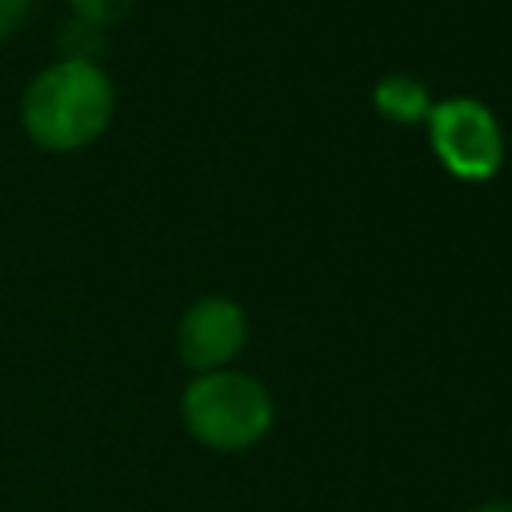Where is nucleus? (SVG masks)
Returning <instances> with one entry per match:
<instances>
[{"label": "nucleus", "instance_id": "1", "mask_svg": "<svg viewBox=\"0 0 512 512\" xmlns=\"http://www.w3.org/2000/svg\"><path fill=\"white\" fill-rule=\"evenodd\" d=\"M116 112L112 76L92 56H64L40 68L20 96V128L44 152H80L96 144Z\"/></svg>", "mask_w": 512, "mask_h": 512}, {"label": "nucleus", "instance_id": "2", "mask_svg": "<svg viewBox=\"0 0 512 512\" xmlns=\"http://www.w3.org/2000/svg\"><path fill=\"white\" fill-rule=\"evenodd\" d=\"M180 420L196 444L212 452H244L272 432L276 404L256 376L240 368H216L196 372L184 384Z\"/></svg>", "mask_w": 512, "mask_h": 512}, {"label": "nucleus", "instance_id": "3", "mask_svg": "<svg viewBox=\"0 0 512 512\" xmlns=\"http://www.w3.org/2000/svg\"><path fill=\"white\" fill-rule=\"evenodd\" d=\"M428 144L440 168L464 184H488L504 168V128L476 96L436 100L428 112Z\"/></svg>", "mask_w": 512, "mask_h": 512}, {"label": "nucleus", "instance_id": "4", "mask_svg": "<svg viewBox=\"0 0 512 512\" xmlns=\"http://www.w3.org/2000/svg\"><path fill=\"white\" fill-rule=\"evenodd\" d=\"M248 344V312L232 296H200L176 324V356L196 372L228 368Z\"/></svg>", "mask_w": 512, "mask_h": 512}, {"label": "nucleus", "instance_id": "5", "mask_svg": "<svg viewBox=\"0 0 512 512\" xmlns=\"http://www.w3.org/2000/svg\"><path fill=\"white\" fill-rule=\"evenodd\" d=\"M372 104H376V112L388 124H404L408 128V124H424L436 100H432V92H428L424 80H416L408 72H388V76L376 80Z\"/></svg>", "mask_w": 512, "mask_h": 512}, {"label": "nucleus", "instance_id": "6", "mask_svg": "<svg viewBox=\"0 0 512 512\" xmlns=\"http://www.w3.org/2000/svg\"><path fill=\"white\" fill-rule=\"evenodd\" d=\"M136 0H68L72 8V20H84L92 28H108V24H120L128 12H132Z\"/></svg>", "mask_w": 512, "mask_h": 512}, {"label": "nucleus", "instance_id": "7", "mask_svg": "<svg viewBox=\"0 0 512 512\" xmlns=\"http://www.w3.org/2000/svg\"><path fill=\"white\" fill-rule=\"evenodd\" d=\"M32 12V0H0V40L12 36Z\"/></svg>", "mask_w": 512, "mask_h": 512}, {"label": "nucleus", "instance_id": "8", "mask_svg": "<svg viewBox=\"0 0 512 512\" xmlns=\"http://www.w3.org/2000/svg\"><path fill=\"white\" fill-rule=\"evenodd\" d=\"M476 512H512V500H484Z\"/></svg>", "mask_w": 512, "mask_h": 512}]
</instances>
